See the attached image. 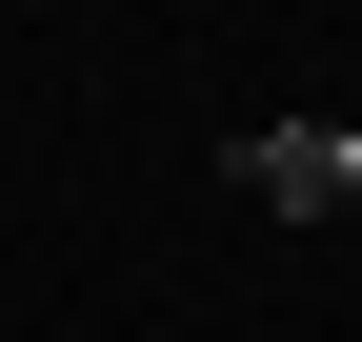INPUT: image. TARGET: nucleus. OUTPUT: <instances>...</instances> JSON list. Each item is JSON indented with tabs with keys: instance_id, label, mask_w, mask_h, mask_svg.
Segmentation results:
<instances>
[{
	"instance_id": "f257e3e1",
	"label": "nucleus",
	"mask_w": 362,
	"mask_h": 342,
	"mask_svg": "<svg viewBox=\"0 0 362 342\" xmlns=\"http://www.w3.org/2000/svg\"><path fill=\"white\" fill-rule=\"evenodd\" d=\"M242 201H282V222H342V201H362V141H342V121H262V141H242Z\"/></svg>"
}]
</instances>
